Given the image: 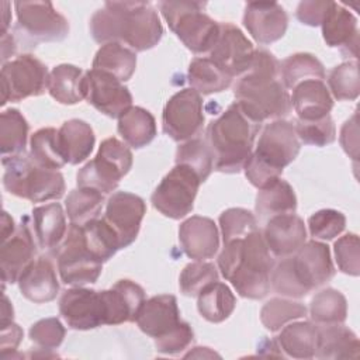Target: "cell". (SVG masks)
I'll use <instances>...</instances> for the list:
<instances>
[{"instance_id":"6da1fadb","label":"cell","mask_w":360,"mask_h":360,"mask_svg":"<svg viewBox=\"0 0 360 360\" xmlns=\"http://www.w3.org/2000/svg\"><path fill=\"white\" fill-rule=\"evenodd\" d=\"M89 28L97 44H125L134 52L152 49L163 37L160 17L148 1H107L91 15Z\"/></svg>"},{"instance_id":"7a4b0ae2","label":"cell","mask_w":360,"mask_h":360,"mask_svg":"<svg viewBox=\"0 0 360 360\" xmlns=\"http://www.w3.org/2000/svg\"><path fill=\"white\" fill-rule=\"evenodd\" d=\"M235 103L255 122L284 120L291 97L280 79V62L264 49H256L249 69L233 84Z\"/></svg>"},{"instance_id":"3957f363","label":"cell","mask_w":360,"mask_h":360,"mask_svg":"<svg viewBox=\"0 0 360 360\" xmlns=\"http://www.w3.org/2000/svg\"><path fill=\"white\" fill-rule=\"evenodd\" d=\"M274 260L257 229L243 238L224 243L218 255V269L236 292L249 300H262L270 290Z\"/></svg>"},{"instance_id":"277c9868","label":"cell","mask_w":360,"mask_h":360,"mask_svg":"<svg viewBox=\"0 0 360 360\" xmlns=\"http://www.w3.org/2000/svg\"><path fill=\"white\" fill-rule=\"evenodd\" d=\"M260 124L250 120L232 103L205 132V142L214 158V169L221 173H239L250 158Z\"/></svg>"},{"instance_id":"5b68a950","label":"cell","mask_w":360,"mask_h":360,"mask_svg":"<svg viewBox=\"0 0 360 360\" xmlns=\"http://www.w3.org/2000/svg\"><path fill=\"white\" fill-rule=\"evenodd\" d=\"M301 142L295 127L287 120H276L262 129L256 148L243 166L249 183L257 188L281 177L283 169L300 153Z\"/></svg>"},{"instance_id":"8992f818","label":"cell","mask_w":360,"mask_h":360,"mask_svg":"<svg viewBox=\"0 0 360 360\" xmlns=\"http://www.w3.org/2000/svg\"><path fill=\"white\" fill-rule=\"evenodd\" d=\"M4 166L3 186L7 193L28 200L44 202L59 200L65 194V180L59 170L37 165L30 153H21L1 160Z\"/></svg>"},{"instance_id":"52a82bcc","label":"cell","mask_w":360,"mask_h":360,"mask_svg":"<svg viewBox=\"0 0 360 360\" xmlns=\"http://www.w3.org/2000/svg\"><path fill=\"white\" fill-rule=\"evenodd\" d=\"M201 1H160L159 10L176 37L195 55H208L214 48L219 24L212 20Z\"/></svg>"},{"instance_id":"ba28073f","label":"cell","mask_w":360,"mask_h":360,"mask_svg":"<svg viewBox=\"0 0 360 360\" xmlns=\"http://www.w3.org/2000/svg\"><path fill=\"white\" fill-rule=\"evenodd\" d=\"M132 160L128 145L110 136L101 142L96 156L77 172V187L93 188L103 194L112 193L120 180L131 170Z\"/></svg>"},{"instance_id":"9c48e42d","label":"cell","mask_w":360,"mask_h":360,"mask_svg":"<svg viewBox=\"0 0 360 360\" xmlns=\"http://www.w3.org/2000/svg\"><path fill=\"white\" fill-rule=\"evenodd\" d=\"M56 259L62 283L72 287L96 283L103 270V262L84 243L82 226L75 224L69 225L63 242L56 249Z\"/></svg>"},{"instance_id":"30bf717a","label":"cell","mask_w":360,"mask_h":360,"mask_svg":"<svg viewBox=\"0 0 360 360\" xmlns=\"http://www.w3.org/2000/svg\"><path fill=\"white\" fill-rule=\"evenodd\" d=\"M200 184L201 181L193 169L174 165L153 190L150 202L155 210L167 218H184L194 207Z\"/></svg>"},{"instance_id":"8fae6325","label":"cell","mask_w":360,"mask_h":360,"mask_svg":"<svg viewBox=\"0 0 360 360\" xmlns=\"http://www.w3.org/2000/svg\"><path fill=\"white\" fill-rule=\"evenodd\" d=\"M1 105L41 96L48 90V68L34 55L22 53L1 66Z\"/></svg>"},{"instance_id":"7c38bea8","label":"cell","mask_w":360,"mask_h":360,"mask_svg":"<svg viewBox=\"0 0 360 360\" xmlns=\"http://www.w3.org/2000/svg\"><path fill=\"white\" fill-rule=\"evenodd\" d=\"M202 125V97L194 89H183L166 101L162 112V128L173 141L186 142L197 138Z\"/></svg>"},{"instance_id":"4fadbf2b","label":"cell","mask_w":360,"mask_h":360,"mask_svg":"<svg viewBox=\"0 0 360 360\" xmlns=\"http://www.w3.org/2000/svg\"><path fill=\"white\" fill-rule=\"evenodd\" d=\"M14 8L18 28L34 44L59 42L69 34L68 20L51 1H15Z\"/></svg>"},{"instance_id":"5bb4252c","label":"cell","mask_w":360,"mask_h":360,"mask_svg":"<svg viewBox=\"0 0 360 360\" xmlns=\"http://www.w3.org/2000/svg\"><path fill=\"white\" fill-rule=\"evenodd\" d=\"M59 314L69 328L89 330L107 325V311L101 291L84 287L66 290L59 298Z\"/></svg>"},{"instance_id":"9a60e30c","label":"cell","mask_w":360,"mask_h":360,"mask_svg":"<svg viewBox=\"0 0 360 360\" xmlns=\"http://www.w3.org/2000/svg\"><path fill=\"white\" fill-rule=\"evenodd\" d=\"M84 98L110 118H120L132 107V94L128 87L117 77L97 69L84 73Z\"/></svg>"},{"instance_id":"2e32d148","label":"cell","mask_w":360,"mask_h":360,"mask_svg":"<svg viewBox=\"0 0 360 360\" xmlns=\"http://www.w3.org/2000/svg\"><path fill=\"white\" fill-rule=\"evenodd\" d=\"M255 51L253 44L236 25L221 22L218 39L208 58L228 76L238 79L249 69Z\"/></svg>"},{"instance_id":"e0dca14e","label":"cell","mask_w":360,"mask_h":360,"mask_svg":"<svg viewBox=\"0 0 360 360\" xmlns=\"http://www.w3.org/2000/svg\"><path fill=\"white\" fill-rule=\"evenodd\" d=\"M146 214L143 198L128 191H115L107 200L104 219L120 236L121 249L129 246L138 236L142 219Z\"/></svg>"},{"instance_id":"ac0fdd59","label":"cell","mask_w":360,"mask_h":360,"mask_svg":"<svg viewBox=\"0 0 360 360\" xmlns=\"http://www.w3.org/2000/svg\"><path fill=\"white\" fill-rule=\"evenodd\" d=\"M243 25L260 45L281 39L288 27V15L276 1H250L245 6Z\"/></svg>"},{"instance_id":"d6986e66","label":"cell","mask_w":360,"mask_h":360,"mask_svg":"<svg viewBox=\"0 0 360 360\" xmlns=\"http://www.w3.org/2000/svg\"><path fill=\"white\" fill-rule=\"evenodd\" d=\"M27 218L21 222L15 232L4 242L0 248V269L3 287L6 283H17L25 267L34 262L37 253V243L34 240Z\"/></svg>"},{"instance_id":"ffe728a7","label":"cell","mask_w":360,"mask_h":360,"mask_svg":"<svg viewBox=\"0 0 360 360\" xmlns=\"http://www.w3.org/2000/svg\"><path fill=\"white\" fill-rule=\"evenodd\" d=\"M321 27L323 41L328 46L340 48L343 55L353 56L354 60H357L359 27L357 18L350 10L340 3L330 1Z\"/></svg>"},{"instance_id":"44dd1931","label":"cell","mask_w":360,"mask_h":360,"mask_svg":"<svg viewBox=\"0 0 360 360\" xmlns=\"http://www.w3.org/2000/svg\"><path fill=\"white\" fill-rule=\"evenodd\" d=\"M262 235L270 253L281 259L294 255L307 242L305 224L295 214L269 218Z\"/></svg>"},{"instance_id":"7402d4cb","label":"cell","mask_w":360,"mask_h":360,"mask_svg":"<svg viewBox=\"0 0 360 360\" xmlns=\"http://www.w3.org/2000/svg\"><path fill=\"white\" fill-rule=\"evenodd\" d=\"M291 257L300 278L309 291L323 285L335 276L329 246L319 240L305 242Z\"/></svg>"},{"instance_id":"603a6c76","label":"cell","mask_w":360,"mask_h":360,"mask_svg":"<svg viewBox=\"0 0 360 360\" xmlns=\"http://www.w3.org/2000/svg\"><path fill=\"white\" fill-rule=\"evenodd\" d=\"M179 240L183 252L194 260H207L219 249V232L211 218L193 215L179 228Z\"/></svg>"},{"instance_id":"cb8c5ba5","label":"cell","mask_w":360,"mask_h":360,"mask_svg":"<svg viewBox=\"0 0 360 360\" xmlns=\"http://www.w3.org/2000/svg\"><path fill=\"white\" fill-rule=\"evenodd\" d=\"M135 322L145 335L153 339L165 336L181 322L176 297L162 294L145 300Z\"/></svg>"},{"instance_id":"d4e9b609","label":"cell","mask_w":360,"mask_h":360,"mask_svg":"<svg viewBox=\"0 0 360 360\" xmlns=\"http://www.w3.org/2000/svg\"><path fill=\"white\" fill-rule=\"evenodd\" d=\"M103 300L107 311V325L135 322L136 314L145 298L143 288L132 280H118L111 288L103 290Z\"/></svg>"},{"instance_id":"484cf974","label":"cell","mask_w":360,"mask_h":360,"mask_svg":"<svg viewBox=\"0 0 360 360\" xmlns=\"http://www.w3.org/2000/svg\"><path fill=\"white\" fill-rule=\"evenodd\" d=\"M18 288L22 297L34 304L53 301L59 292V281L51 259L41 256L31 262L18 277Z\"/></svg>"},{"instance_id":"4316f807","label":"cell","mask_w":360,"mask_h":360,"mask_svg":"<svg viewBox=\"0 0 360 360\" xmlns=\"http://www.w3.org/2000/svg\"><path fill=\"white\" fill-rule=\"evenodd\" d=\"M291 107L298 120L315 121L329 115L333 98L323 80H305L292 89Z\"/></svg>"},{"instance_id":"83f0119b","label":"cell","mask_w":360,"mask_h":360,"mask_svg":"<svg viewBox=\"0 0 360 360\" xmlns=\"http://www.w3.org/2000/svg\"><path fill=\"white\" fill-rule=\"evenodd\" d=\"M66 217L59 202H51L32 210V229L37 245L44 250H56L68 232Z\"/></svg>"},{"instance_id":"f1b7e54d","label":"cell","mask_w":360,"mask_h":360,"mask_svg":"<svg viewBox=\"0 0 360 360\" xmlns=\"http://www.w3.org/2000/svg\"><path fill=\"white\" fill-rule=\"evenodd\" d=\"M60 150L69 165L84 162L96 143V135L90 124L83 120L72 118L62 124L58 129Z\"/></svg>"},{"instance_id":"f546056e","label":"cell","mask_w":360,"mask_h":360,"mask_svg":"<svg viewBox=\"0 0 360 360\" xmlns=\"http://www.w3.org/2000/svg\"><path fill=\"white\" fill-rule=\"evenodd\" d=\"M360 343L357 335L343 326L326 325L319 328L315 357L318 359H357Z\"/></svg>"},{"instance_id":"4dcf8cb0","label":"cell","mask_w":360,"mask_h":360,"mask_svg":"<svg viewBox=\"0 0 360 360\" xmlns=\"http://www.w3.org/2000/svg\"><path fill=\"white\" fill-rule=\"evenodd\" d=\"M84 73L70 63H60L49 72L48 93L60 104L73 105L84 100Z\"/></svg>"},{"instance_id":"1f68e13d","label":"cell","mask_w":360,"mask_h":360,"mask_svg":"<svg viewBox=\"0 0 360 360\" xmlns=\"http://www.w3.org/2000/svg\"><path fill=\"white\" fill-rule=\"evenodd\" d=\"M259 219H269L274 215L294 214L297 210V197L288 181L278 177L267 186L259 188L255 204Z\"/></svg>"},{"instance_id":"d6a6232c","label":"cell","mask_w":360,"mask_h":360,"mask_svg":"<svg viewBox=\"0 0 360 360\" xmlns=\"http://www.w3.org/2000/svg\"><path fill=\"white\" fill-rule=\"evenodd\" d=\"M319 326L308 321L292 322L281 328L277 336L278 349L292 359L315 357Z\"/></svg>"},{"instance_id":"836d02e7","label":"cell","mask_w":360,"mask_h":360,"mask_svg":"<svg viewBox=\"0 0 360 360\" xmlns=\"http://www.w3.org/2000/svg\"><path fill=\"white\" fill-rule=\"evenodd\" d=\"M117 129L128 146L141 149L155 139L156 121L146 108L132 105L118 118Z\"/></svg>"},{"instance_id":"e575fe53","label":"cell","mask_w":360,"mask_h":360,"mask_svg":"<svg viewBox=\"0 0 360 360\" xmlns=\"http://www.w3.org/2000/svg\"><path fill=\"white\" fill-rule=\"evenodd\" d=\"M91 69L105 72L124 83L135 73L136 55L132 49L124 46L122 44H104L96 52Z\"/></svg>"},{"instance_id":"d590c367","label":"cell","mask_w":360,"mask_h":360,"mask_svg":"<svg viewBox=\"0 0 360 360\" xmlns=\"http://www.w3.org/2000/svg\"><path fill=\"white\" fill-rule=\"evenodd\" d=\"M236 307V298L232 290L221 281H215L205 287L197 295V309L200 315L212 323L228 319Z\"/></svg>"},{"instance_id":"8d00e7d4","label":"cell","mask_w":360,"mask_h":360,"mask_svg":"<svg viewBox=\"0 0 360 360\" xmlns=\"http://www.w3.org/2000/svg\"><path fill=\"white\" fill-rule=\"evenodd\" d=\"M187 80L191 89L207 96L226 90L233 79L221 70L208 56H197L188 65Z\"/></svg>"},{"instance_id":"74e56055","label":"cell","mask_w":360,"mask_h":360,"mask_svg":"<svg viewBox=\"0 0 360 360\" xmlns=\"http://www.w3.org/2000/svg\"><path fill=\"white\" fill-rule=\"evenodd\" d=\"M30 125L17 108H7L0 115L1 160L25 152Z\"/></svg>"},{"instance_id":"f35d334b","label":"cell","mask_w":360,"mask_h":360,"mask_svg":"<svg viewBox=\"0 0 360 360\" xmlns=\"http://www.w3.org/2000/svg\"><path fill=\"white\" fill-rule=\"evenodd\" d=\"M280 77L287 90H292L305 80H323L326 77L322 62L312 53L298 52L280 63Z\"/></svg>"},{"instance_id":"ab89813d","label":"cell","mask_w":360,"mask_h":360,"mask_svg":"<svg viewBox=\"0 0 360 360\" xmlns=\"http://www.w3.org/2000/svg\"><path fill=\"white\" fill-rule=\"evenodd\" d=\"M309 315L316 325H338L347 318V301L335 288H323L316 292L309 302Z\"/></svg>"},{"instance_id":"60d3db41","label":"cell","mask_w":360,"mask_h":360,"mask_svg":"<svg viewBox=\"0 0 360 360\" xmlns=\"http://www.w3.org/2000/svg\"><path fill=\"white\" fill-rule=\"evenodd\" d=\"M82 233L89 250L103 263L121 249L118 233L104 218H97L83 225Z\"/></svg>"},{"instance_id":"b9f144b4","label":"cell","mask_w":360,"mask_h":360,"mask_svg":"<svg viewBox=\"0 0 360 360\" xmlns=\"http://www.w3.org/2000/svg\"><path fill=\"white\" fill-rule=\"evenodd\" d=\"M104 205V194L93 190V188H83L77 187L72 190L66 200V215L70 224L83 226L87 222L97 219Z\"/></svg>"},{"instance_id":"7bdbcfd3","label":"cell","mask_w":360,"mask_h":360,"mask_svg":"<svg viewBox=\"0 0 360 360\" xmlns=\"http://www.w3.org/2000/svg\"><path fill=\"white\" fill-rule=\"evenodd\" d=\"M30 156L41 167L59 170L68 165L58 139V129L41 128L31 135L30 139Z\"/></svg>"},{"instance_id":"ee69618b","label":"cell","mask_w":360,"mask_h":360,"mask_svg":"<svg viewBox=\"0 0 360 360\" xmlns=\"http://www.w3.org/2000/svg\"><path fill=\"white\" fill-rule=\"evenodd\" d=\"M174 160L176 165H184L193 169L201 183H204L210 177L214 169V158L211 149L207 145L205 139H201L198 136L186 142H180L176 149Z\"/></svg>"},{"instance_id":"f6af8a7d","label":"cell","mask_w":360,"mask_h":360,"mask_svg":"<svg viewBox=\"0 0 360 360\" xmlns=\"http://www.w3.org/2000/svg\"><path fill=\"white\" fill-rule=\"evenodd\" d=\"M307 315V307L285 298H270L260 309V321L270 332H277L287 323Z\"/></svg>"},{"instance_id":"bcb514c9","label":"cell","mask_w":360,"mask_h":360,"mask_svg":"<svg viewBox=\"0 0 360 360\" xmlns=\"http://www.w3.org/2000/svg\"><path fill=\"white\" fill-rule=\"evenodd\" d=\"M329 93L339 101H353L360 94V76L357 60H347L335 66L328 75Z\"/></svg>"},{"instance_id":"7dc6e473","label":"cell","mask_w":360,"mask_h":360,"mask_svg":"<svg viewBox=\"0 0 360 360\" xmlns=\"http://www.w3.org/2000/svg\"><path fill=\"white\" fill-rule=\"evenodd\" d=\"M270 287L281 297L288 298H302L311 292L300 278L291 256L283 257V260L273 267L270 274Z\"/></svg>"},{"instance_id":"c3c4849f","label":"cell","mask_w":360,"mask_h":360,"mask_svg":"<svg viewBox=\"0 0 360 360\" xmlns=\"http://www.w3.org/2000/svg\"><path fill=\"white\" fill-rule=\"evenodd\" d=\"M218 281V270L214 263L195 260L188 263L179 277L180 291L187 297H197L205 287Z\"/></svg>"},{"instance_id":"681fc988","label":"cell","mask_w":360,"mask_h":360,"mask_svg":"<svg viewBox=\"0 0 360 360\" xmlns=\"http://www.w3.org/2000/svg\"><path fill=\"white\" fill-rule=\"evenodd\" d=\"M222 240L229 242L257 231L256 217L246 208H228L219 215Z\"/></svg>"},{"instance_id":"f907efd6","label":"cell","mask_w":360,"mask_h":360,"mask_svg":"<svg viewBox=\"0 0 360 360\" xmlns=\"http://www.w3.org/2000/svg\"><path fill=\"white\" fill-rule=\"evenodd\" d=\"M300 142L312 146H326L336 139V128L330 115L315 121L297 120L294 124Z\"/></svg>"},{"instance_id":"816d5d0a","label":"cell","mask_w":360,"mask_h":360,"mask_svg":"<svg viewBox=\"0 0 360 360\" xmlns=\"http://www.w3.org/2000/svg\"><path fill=\"white\" fill-rule=\"evenodd\" d=\"M346 226V217L332 208H325L314 212L308 218V229L311 236L319 240H330L339 236Z\"/></svg>"},{"instance_id":"f5cc1de1","label":"cell","mask_w":360,"mask_h":360,"mask_svg":"<svg viewBox=\"0 0 360 360\" xmlns=\"http://www.w3.org/2000/svg\"><path fill=\"white\" fill-rule=\"evenodd\" d=\"M66 329L58 318H44L31 325L28 335L41 350H53L63 342Z\"/></svg>"},{"instance_id":"db71d44e","label":"cell","mask_w":360,"mask_h":360,"mask_svg":"<svg viewBox=\"0 0 360 360\" xmlns=\"http://www.w3.org/2000/svg\"><path fill=\"white\" fill-rule=\"evenodd\" d=\"M333 253L342 273L354 277L360 274V243L356 233L340 236L333 245Z\"/></svg>"},{"instance_id":"11a10c76","label":"cell","mask_w":360,"mask_h":360,"mask_svg":"<svg viewBox=\"0 0 360 360\" xmlns=\"http://www.w3.org/2000/svg\"><path fill=\"white\" fill-rule=\"evenodd\" d=\"M193 340H194V332L191 326L186 321H181L169 333L155 339V347L158 353L174 356L186 350L193 343Z\"/></svg>"},{"instance_id":"9f6ffc18","label":"cell","mask_w":360,"mask_h":360,"mask_svg":"<svg viewBox=\"0 0 360 360\" xmlns=\"http://www.w3.org/2000/svg\"><path fill=\"white\" fill-rule=\"evenodd\" d=\"M330 1H321V0H307L301 1L297 6L295 17L300 22L309 25V27H318L322 24L323 17L329 8Z\"/></svg>"},{"instance_id":"6f0895ef","label":"cell","mask_w":360,"mask_h":360,"mask_svg":"<svg viewBox=\"0 0 360 360\" xmlns=\"http://www.w3.org/2000/svg\"><path fill=\"white\" fill-rule=\"evenodd\" d=\"M340 145L343 150L352 158L354 162L359 158V121L357 112H354L343 125L339 135Z\"/></svg>"},{"instance_id":"680465c9","label":"cell","mask_w":360,"mask_h":360,"mask_svg":"<svg viewBox=\"0 0 360 360\" xmlns=\"http://www.w3.org/2000/svg\"><path fill=\"white\" fill-rule=\"evenodd\" d=\"M22 335H24L22 329L13 321L1 325V342H0L1 359H4L10 352H11V357H13V352H15L17 346L20 345Z\"/></svg>"},{"instance_id":"91938a15","label":"cell","mask_w":360,"mask_h":360,"mask_svg":"<svg viewBox=\"0 0 360 360\" xmlns=\"http://www.w3.org/2000/svg\"><path fill=\"white\" fill-rule=\"evenodd\" d=\"M14 52H15V42H14L13 35H10L8 32L1 34V59H3V63H6L7 58L14 55Z\"/></svg>"},{"instance_id":"94428289","label":"cell","mask_w":360,"mask_h":360,"mask_svg":"<svg viewBox=\"0 0 360 360\" xmlns=\"http://www.w3.org/2000/svg\"><path fill=\"white\" fill-rule=\"evenodd\" d=\"M17 226L14 224V219L8 215L7 211H3L1 214V242L7 240L14 232Z\"/></svg>"},{"instance_id":"6125c7cd","label":"cell","mask_w":360,"mask_h":360,"mask_svg":"<svg viewBox=\"0 0 360 360\" xmlns=\"http://www.w3.org/2000/svg\"><path fill=\"white\" fill-rule=\"evenodd\" d=\"M13 315H14L13 305L10 304V301H8L7 295H6V294H3V305H1V325L11 322V321H13Z\"/></svg>"},{"instance_id":"be15d7a7","label":"cell","mask_w":360,"mask_h":360,"mask_svg":"<svg viewBox=\"0 0 360 360\" xmlns=\"http://www.w3.org/2000/svg\"><path fill=\"white\" fill-rule=\"evenodd\" d=\"M1 34H6L11 21V13H10V3L8 1H1Z\"/></svg>"}]
</instances>
